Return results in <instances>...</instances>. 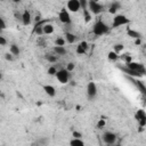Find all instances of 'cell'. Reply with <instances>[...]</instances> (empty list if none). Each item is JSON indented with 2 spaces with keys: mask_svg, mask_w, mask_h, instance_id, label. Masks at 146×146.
<instances>
[{
  "mask_svg": "<svg viewBox=\"0 0 146 146\" xmlns=\"http://www.w3.org/2000/svg\"><path fill=\"white\" fill-rule=\"evenodd\" d=\"M83 18H84L86 23H89L91 21V14L89 13L88 9H83Z\"/></svg>",
  "mask_w": 146,
  "mask_h": 146,
  "instance_id": "d4e9b609",
  "label": "cell"
},
{
  "mask_svg": "<svg viewBox=\"0 0 146 146\" xmlns=\"http://www.w3.org/2000/svg\"><path fill=\"white\" fill-rule=\"evenodd\" d=\"M129 22H130V21H129V18H127V16L119 14V15H115V16H114L112 26H113L114 29H116V27H120V26H123V25L129 24Z\"/></svg>",
  "mask_w": 146,
  "mask_h": 146,
  "instance_id": "3957f363",
  "label": "cell"
},
{
  "mask_svg": "<svg viewBox=\"0 0 146 146\" xmlns=\"http://www.w3.org/2000/svg\"><path fill=\"white\" fill-rule=\"evenodd\" d=\"M1 79H2V73L0 72V80H1Z\"/></svg>",
  "mask_w": 146,
  "mask_h": 146,
  "instance_id": "ab89813d",
  "label": "cell"
},
{
  "mask_svg": "<svg viewBox=\"0 0 146 146\" xmlns=\"http://www.w3.org/2000/svg\"><path fill=\"white\" fill-rule=\"evenodd\" d=\"M74 68H75V64H74V63H72V62H70V63H67V65H66V68H65V70L70 73V72H72Z\"/></svg>",
  "mask_w": 146,
  "mask_h": 146,
  "instance_id": "f546056e",
  "label": "cell"
},
{
  "mask_svg": "<svg viewBox=\"0 0 146 146\" xmlns=\"http://www.w3.org/2000/svg\"><path fill=\"white\" fill-rule=\"evenodd\" d=\"M121 68V71L123 72V73H125L129 78H140V76H143V75H140L139 73H137V72H135V71H131V70H129V68H127L125 66L124 67H120Z\"/></svg>",
  "mask_w": 146,
  "mask_h": 146,
  "instance_id": "5bb4252c",
  "label": "cell"
},
{
  "mask_svg": "<svg viewBox=\"0 0 146 146\" xmlns=\"http://www.w3.org/2000/svg\"><path fill=\"white\" fill-rule=\"evenodd\" d=\"M129 78V76H128ZM130 80H131V82L143 92V94H146V88H145V84H144V82H141V81H139V80H137L136 78H129Z\"/></svg>",
  "mask_w": 146,
  "mask_h": 146,
  "instance_id": "4fadbf2b",
  "label": "cell"
},
{
  "mask_svg": "<svg viewBox=\"0 0 146 146\" xmlns=\"http://www.w3.org/2000/svg\"><path fill=\"white\" fill-rule=\"evenodd\" d=\"M103 140L107 146L114 145L115 141H116V135L114 132H112V131H105L103 133Z\"/></svg>",
  "mask_w": 146,
  "mask_h": 146,
  "instance_id": "5b68a950",
  "label": "cell"
},
{
  "mask_svg": "<svg viewBox=\"0 0 146 146\" xmlns=\"http://www.w3.org/2000/svg\"><path fill=\"white\" fill-rule=\"evenodd\" d=\"M36 140L39 141V144H40L41 146H47L48 143H49V139L46 138V137H41V138H39V139H36Z\"/></svg>",
  "mask_w": 146,
  "mask_h": 146,
  "instance_id": "f1b7e54d",
  "label": "cell"
},
{
  "mask_svg": "<svg viewBox=\"0 0 146 146\" xmlns=\"http://www.w3.org/2000/svg\"><path fill=\"white\" fill-rule=\"evenodd\" d=\"M58 18H59V21H60L63 24H71V23H72L70 13H68V10L65 9V8H63V9L59 11V14H58Z\"/></svg>",
  "mask_w": 146,
  "mask_h": 146,
  "instance_id": "52a82bcc",
  "label": "cell"
},
{
  "mask_svg": "<svg viewBox=\"0 0 146 146\" xmlns=\"http://www.w3.org/2000/svg\"><path fill=\"white\" fill-rule=\"evenodd\" d=\"M87 49H88V43L86 41H81L78 46H76V54L79 55H84L87 52Z\"/></svg>",
  "mask_w": 146,
  "mask_h": 146,
  "instance_id": "7c38bea8",
  "label": "cell"
},
{
  "mask_svg": "<svg viewBox=\"0 0 146 146\" xmlns=\"http://www.w3.org/2000/svg\"><path fill=\"white\" fill-rule=\"evenodd\" d=\"M54 52H55L56 55L63 56V55H66V49H65V47H58V46H55V47H54Z\"/></svg>",
  "mask_w": 146,
  "mask_h": 146,
  "instance_id": "44dd1931",
  "label": "cell"
},
{
  "mask_svg": "<svg viewBox=\"0 0 146 146\" xmlns=\"http://www.w3.org/2000/svg\"><path fill=\"white\" fill-rule=\"evenodd\" d=\"M55 76L57 78V80L60 83H67L68 82V79H70V73L65 68H60V70L57 71V73H56Z\"/></svg>",
  "mask_w": 146,
  "mask_h": 146,
  "instance_id": "8992f818",
  "label": "cell"
},
{
  "mask_svg": "<svg viewBox=\"0 0 146 146\" xmlns=\"http://www.w3.org/2000/svg\"><path fill=\"white\" fill-rule=\"evenodd\" d=\"M54 30H55V27L50 23H44L42 25V33L43 34H51V33H54Z\"/></svg>",
  "mask_w": 146,
  "mask_h": 146,
  "instance_id": "9a60e30c",
  "label": "cell"
},
{
  "mask_svg": "<svg viewBox=\"0 0 146 146\" xmlns=\"http://www.w3.org/2000/svg\"><path fill=\"white\" fill-rule=\"evenodd\" d=\"M107 57H108V59H110V60H112V62H115V60H117V58H119V55H117L116 52H114V51H110V52L107 54Z\"/></svg>",
  "mask_w": 146,
  "mask_h": 146,
  "instance_id": "484cf974",
  "label": "cell"
},
{
  "mask_svg": "<svg viewBox=\"0 0 146 146\" xmlns=\"http://www.w3.org/2000/svg\"><path fill=\"white\" fill-rule=\"evenodd\" d=\"M6 29V22H5V19L0 16V31H2V30H5Z\"/></svg>",
  "mask_w": 146,
  "mask_h": 146,
  "instance_id": "836d02e7",
  "label": "cell"
},
{
  "mask_svg": "<svg viewBox=\"0 0 146 146\" xmlns=\"http://www.w3.org/2000/svg\"><path fill=\"white\" fill-rule=\"evenodd\" d=\"M97 91L98 90H97V86L95 82L91 81L87 84V96L89 99H94L97 96Z\"/></svg>",
  "mask_w": 146,
  "mask_h": 146,
  "instance_id": "ba28073f",
  "label": "cell"
},
{
  "mask_svg": "<svg viewBox=\"0 0 146 146\" xmlns=\"http://www.w3.org/2000/svg\"><path fill=\"white\" fill-rule=\"evenodd\" d=\"M136 44H140V39H137L136 40Z\"/></svg>",
  "mask_w": 146,
  "mask_h": 146,
  "instance_id": "f35d334b",
  "label": "cell"
},
{
  "mask_svg": "<svg viewBox=\"0 0 146 146\" xmlns=\"http://www.w3.org/2000/svg\"><path fill=\"white\" fill-rule=\"evenodd\" d=\"M125 67L131 70V71H135L137 73H139L140 75H144L145 74V66L141 64V63H136V62H129L125 64Z\"/></svg>",
  "mask_w": 146,
  "mask_h": 146,
  "instance_id": "277c9868",
  "label": "cell"
},
{
  "mask_svg": "<svg viewBox=\"0 0 146 146\" xmlns=\"http://www.w3.org/2000/svg\"><path fill=\"white\" fill-rule=\"evenodd\" d=\"M64 39H65V41L68 42V43H74L75 40H76V36H75V34H73V33H71V32H66Z\"/></svg>",
  "mask_w": 146,
  "mask_h": 146,
  "instance_id": "ffe728a7",
  "label": "cell"
},
{
  "mask_svg": "<svg viewBox=\"0 0 146 146\" xmlns=\"http://www.w3.org/2000/svg\"><path fill=\"white\" fill-rule=\"evenodd\" d=\"M44 58H46V60H48L49 63H56V62H57V56H56L55 54L48 52V54H46Z\"/></svg>",
  "mask_w": 146,
  "mask_h": 146,
  "instance_id": "603a6c76",
  "label": "cell"
},
{
  "mask_svg": "<svg viewBox=\"0 0 146 146\" xmlns=\"http://www.w3.org/2000/svg\"><path fill=\"white\" fill-rule=\"evenodd\" d=\"M72 137H73V138H78V139H82V133H81L80 131L73 130V131H72Z\"/></svg>",
  "mask_w": 146,
  "mask_h": 146,
  "instance_id": "4dcf8cb0",
  "label": "cell"
},
{
  "mask_svg": "<svg viewBox=\"0 0 146 146\" xmlns=\"http://www.w3.org/2000/svg\"><path fill=\"white\" fill-rule=\"evenodd\" d=\"M87 9L89 10L90 14H94V15H99L103 10H104V6L95 0H90L88 1V7Z\"/></svg>",
  "mask_w": 146,
  "mask_h": 146,
  "instance_id": "7a4b0ae2",
  "label": "cell"
},
{
  "mask_svg": "<svg viewBox=\"0 0 146 146\" xmlns=\"http://www.w3.org/2000/svg\"><path fill=\"white\" fill-rule=\"evenodd\" d=\"M120 7H121V5L117 2V1H113L111 5H110V8H108V11L111 13V14H115L119 9H120Z\"/></svg>",
  "mask_w": 146,
  "mask_h": 146,
  "instance_id": "ac0fdd59",
  "label": "cell"
},
{
  "mask_svg": "<svg viewBox=\"0 0 146 146\" xmlns=\"http://www.w3.org/2000/svg\"><path fill=\"white\" fill-rule=\"evenodd\" d=\"M111 146H120V145H111Z\"/></svg>",
  "mask_w": 146,
  "mask_h": 146,
  "instance_id": "60d3db41",
  "label": "cell"
},
{
  "mask_svg": "<svg viewBox=\"0 0 146 146\" xmlns=\"http://www.w3.org/2000/svg\"><path fill=\"white\" fill-rule=\"evenodd\" d=\"M31 146H41V145L39 144V141H38V140H35V141H33V143L31 144Z\"/></svg>",
  "mask_w": 146,
  "mask_h": 146,
  "instance_id": "74e56055",
  "label": "cell"
},
{
  "mask_svg": "<svg viewBox=\"0 0 146 146\" xmlns=\"http://www.w3.org/2000/svg\"><path fill=\"white\" fill-rule=\"evenodd\" d=\"M6 44H7V40H6V38L2 36V35H0V46H6Z\"/></svg>",
  "mask_w": 146,
  "mask_h": 146,
  "instance_id": "d590c367",
  "label": "cell"
},
{
  "mask_svg": "<svg viewBox=\"0 0 146 146\" xmlns=\"http://www.w3.org/2000/svg\"><path fill=\"white\" fill-rule=\"evenodd\" d=\"M127 34H128V36L133 38V39H136V40L141 38V33H140V32H138V31H136V30H131V29H128V30H127Z\"/></svg>",
  "mask_w": 146,
  "mask_h": 146,
  "instance_id": "e0dca14e",
  "label": "cell"
},
{
  "mask_svg": "<svg viewBox=\"0 0 146 146\" xmlns=\"http://www.w3.org/2000/svg\"><path fill=\"white\" fill-rule=\"evenodd\" d=\"M123 48H124V46L122 44V43H116V44H114V52H116L117 55L123 50Z\"/></svg>",
  "mask_w": 146,
  "mask_h": 146,
  "instance_id": "4316f807",
  "label": "cell"
},
{
  "mask_svg": "<svg viewBox=\"0 0 146 146\" xmlns=\"http://www.w3.org/2000/svg\"><path fill=\"white\" fill-rule=\"evenodd\" d=\"M43 90H44L46 94H47L48 96H50V97H55V95H56V89H55V87H52V86H50V84L43 86Z\"/></svg>",
  "mask_w": 146,
  "mask_h": 146,
  "instance_id": "2e32d148",
  "label": "cell"
},
{
  "mask_svg": "<svg viewBox=\"0 0 146 146\" xmlns=\"http://www.w3.org/2000/svg\"><path fill=\"white\" fill-rule=\"evenodd\" d=\"M123 59H124V62H125V64H127V63L131 62V56H129V54H125V55L123 56Z\"/></svg>",
  "mask_w": 146,
  "mask_h": 146,
  "instance_id": "8d00e7d4",
  "label": "cell"
},
{
  "mask_svg": "<svg viewBox=\"0 0 146 146\" xmlns=\"http://www.w3.org/2000/svg\"><path fill=\"white\" fill-rule=\"evenodd\" d=\"M9 52H10L13 56H18V55L21 54V49H19V47H18L17 44L13 43V44H10V48H9Z\"/></svg>",
  "mask_w": 146,
  "mask_h": 146,
  "instance_id": "d6986e66",
  "label": "cell"
},
{
  "mask_svg": "<svg viewBox=\"0 0 146 146\" xmlns=\"http://www.w3.org/2000/svg\"><path fill=\"white\" fill-rule=\"evenodd\" d=\"M87 7H88V1H86V0H80V8L87 9Z\"/></svg>",
  "mask_w": 146,
  "mask_h": 146,
  "instance_id": "1f68e13d",
  "label": "cell"
},
{
  "mask_svg": "<svg viewBox=\"0 0 146 146\" xmlns=\"http://www.w3.org/2000/svg\"><path fill=\"white\" fill-rule=\"evenodd\" d=\"M136 119L139 122L140 127H144L146 124V114H145V112L143 110H140V111H138L136 113Z\"/></svg>",
  "mask_w": 146,
  "mask_h": 146,
  "instance_id": "30bf717a",
  "label": "cell"
},
{
  "mask_svg": "<svg viewBox=\"0 0 146 146\" xmlns=\"http://www.w3.org/2000/svg\"><path fill=\"white\" fill-rule=\"evenodd\" d=\"M31 13L27 10V9H25L24 11H23V14H22V17H21V19H22V23L24 24V25H30L31 24Z\"/></svg>",
  "mask_w": 146,
  "mask_h": 146,
  "instance_id": "8fae6325",
  "label": "cell"
},
{
  "mask_svg": "<svg viewBox=\"0 0 146 146\" xmlns=\"http://www.w3.org/2000/svg\"><path fill=\"white\" fill-rule=\"evenodd\" d=\"M57 68L55 67V65H52V66H50V67H48V70H47V73L49 74V75H56V73H57Z\"/></svg>",
  "mask_w": 146,
  "mask_h": 146,
  "instance_id": "83f0119b",
  "label": "cell"
},
{
  "mask_svg": "<svg viewBox=\"0 0 146 146\" xmlns=\"http://www.w3.org/2000/svg\"><path fill=\"white\" fill-rule=\"evenodd\" d=\"M5 58H6V60H8V62H13V60H14V56H13L10 52L5 54Z\"/></svg>",
  "mask_w": 146,
  "mask_h": 146,
  "instance_id": "d6a6232c",
  "label": "cell"
},
{
  "mask_svg": "<svg viewBox=\"0 0 146 146\" xmlns=\"http://www.w3.org/2000/svg\"><path fill=\"white\" fill-rule=\"evenodd\" d=\"M65 43H66V41H65V39L62 38V36H58V38L55 39V46H58V47H65Z\"/></svg>",
  "mask_w": 146,
  "mask_h": 146,
  "instance_id": "cb8c5ba5",
  "label": "cell"
},
{
  "mask_svg": "<svg viewBox=\"0 0 146 146\" xmlns=\"http://www.w3.org/2000/svg\"><path fill=\"white\" fill-rule=\"evenodd\" d=\"M105 127V120L104 119H100L98 122H97V128H104Z\"/></svg>",
  "mask_w": 146,
  "mask_h": 146,
  "instance_id": "e575fe53",
  "label": "cell"
},
{
  "mask_svg": "<svg viewBox=\"0 0 146 146\" xmlns=\"http://www.w3.org/2000/svg\"><path fill=\"white\" fill-rule=\"evenodd\" d=\"M66 7H67V9L71 13H78L81 9L80 8V1L79 0H68Z\"/></svg>",
  "mask_w": 146,
  "mask_h": 146,
  "instance_id": "9c48e42d",
  "label": "cell"
},
{
  "mask_svg": "<svg viewBox=\"0 0 146 146\" xmlns=\"http://www.w3.org/2000/svg\"><path fill=\"white\" fill-rule=\"evenodd\" d=\"M70 146H84V141L82 139L72 138V140L70 141Z\"/></svg>",
  "mask_w": 146,
  "mask_h": 146,
  "instance_id": "7402d4cb",
  "label": "cell"
},
{
  "mask_svg": "<svg viewBox=\"0 0 146 146\" xmlns=\"http://www.w3.org/2000/svg\"><path fill=\"white\" fill-rule=\"evenodd\" d=\"M108 30H110L108 25H107L105 22H103V21H97V22L95 23L94 27H92V32H94V34L97 35V36H102V35L106 34V33L108 32Z\"/></svg>",
  "mask_w": 146,
  "mask_h": 146,
  "instance_id": "6da1fadb",
  "label": "cell"
}]
</instances>
